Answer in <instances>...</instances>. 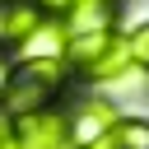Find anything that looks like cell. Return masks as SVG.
<instances>
[{
  "instance_id": "cell-4",
  "label": "cell",
  "mask_w": 149,
  "mask_h": 149,
  "mask_svg": "<svg viewBox=\"0 0 149 149\" xmlns=\"http://www.w3.org/2000/svg\"><path fill=\"white\" fill-rule=\"evenodd\" d=\"M42 9H37V0H0V56H9V51H23L28 47V37L42 28Z\"/></svg>"
},
{
  "instance_id": "cell-9",
  "label": "cell",
  "mask_w": 149,
  "mask_h": 149,
  "mask_svg": "<svg viewBox=\"0 0 149 149\" xmlns=\"http://www.w3.org/2000/svg\"><path fill=\"white\" fill-rule=\"evenodd\" d=\"M0 149H19V130H14V116L0 107Z\"/></svg>"
},
{
  "instance_id": "cell-3",
  "label": "cell",
  "mask_w": 149,
  "mask_h": 149,
  "mask_svg": "<svg viewBox=\"0 0 149 149\" xmlns=\"http://www.w3.org/2000/svg\"><path fill=\"white\" fill-rule=\"evenodd\" d=\"M19 149H74V121L65 107H37L14 116Z\"/></svg>"
},
{
  "instance_id": "cell-6",
  "label": "cell",
  "mask_w": 149,
  "mask_h": 149,
  "mask_svg": "<svg viewBox=\"0 0 149 149\" xmlns=\"http://www.w3.org/2000/svg\"><path fill=\"white\" fill-rule=\"evenodd\" d=\"M74 149H149V116H116L102 135H93Z\"/></svg>"
},
{
  "instance_id": "cell-8",
  "label": "cell",
  "mask_w": 149,
  "mask_h": 149,
  "mask_svg": "<svg viewBox=\"0 0 149 149\" xmlns=\"http://www.w3.org/2000/svg\"><path fill=\"white\" fill-rule=\"evenodd\" d=\"M126 47H130V65H135L140 74H149V19L126 33Z\"/></svg>"
},
{
  "instance_id": "cell-1",
  "label": "cell",
  "mask_w": 149,
  "mask_h": 149,
  "mask_svg": "<svg viewBox=\"0 0 149 149\" xmlns=\"http://www.w3.org/2000/svg\"><path fill=\"white\" fill-rule=\"evenodd\" d=\"M70 84H74V74H70L65 56H19V61H9V79H5L0 107L9 116L37 112V107H56Z\"/></svg>"
},
{
  "instance_id": "cell-2",
  "label": "cell",
  "mask_w": 149,
  "mask_h": 149,
  "mask_svg": "<svg viewBox=\"0 0 149 149\" xmlns=\"http://www.w3.org/2000/svg\"><path fill=\"white\" fill-rule=\"evenodd\" d=\"M65 65H70V74L84 79V84H116V79L135 74L126 33H88V37H70V42H65Z\"/></svg>"
},
{
  "instance_id": "cell-10",
  "label": "cell",
  "mask_w": 149,
  "mask_h": 149,
  "mask_svg": "<svg viewBox=\"0 0 149 149\" xmlns=\"http://www.w3.org/2000/svg\"><path fill=\"white\" fill-rule=\"evenodd\" d=\"M70 5H74V0H37V9H42L47 19H65V14H70Z\"/></svg>"
},
{
  "instance_id": "cell-5",
  "label": "cell",
  "mask_w": 149,
  "mask_h": 149,
  "mask_svg": "<svg viewBox=\"0 0 149 149\" xmlns=\"http://www.w3.org/2000/svg\"><path fill=\"white\" fill-rule=\"evenodd\" d=\"M116 14L121 0H74L65 23V37H88V33H116Z\"/></svg>"
},
{
  "instance_id": "cell-7",
  "label": "cell",
  "mask_w": 149,
  "mask_h": 149,
  "mask_svg": "<svg viewBox=\"0 0 149 149\" xmlns=\"http://www.w3.org/2000/svg\"><path fill=\"white\" fill-rule=\"evenodd\" d=\"M116 116H121V112H116L107 98H84V102L74 107V116H70V121H74V144H84V140L102 135V130H107Z\"/></svg>"
}]
</instances>
